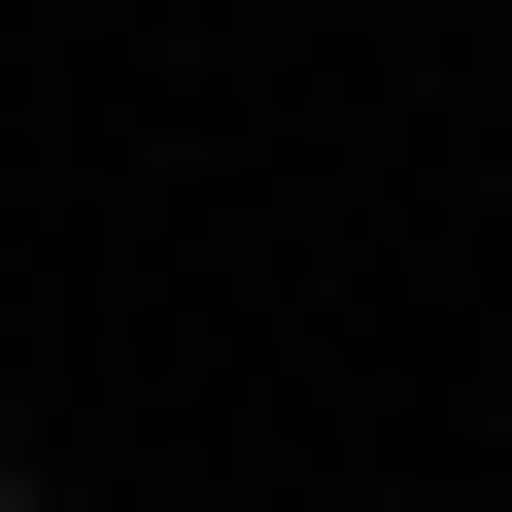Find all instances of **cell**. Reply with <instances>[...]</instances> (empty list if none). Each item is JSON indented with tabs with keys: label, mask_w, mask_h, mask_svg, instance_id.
<instances>
[{
	"label": "cell",
	"mask_w": 512,
	"mask_h": 512,
	"mask_svg": "<svg viewBox=\"0 0 512 512\" xmlns=\"http://www.w3.org/2000/svg\"><path fill=\"white\" fill-rule=\"evenodd\" d=\"M0 512H35V478H0Z\"/></svg>",
	"instance_id": "cell-1"
}]
</instances>
